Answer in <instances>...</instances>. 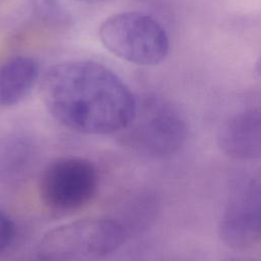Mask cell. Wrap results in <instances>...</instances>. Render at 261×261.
I'll return each instance as SVG.
<instances>
[{"mask_svg":"<svg viewBox=\"0 0 261 261\" xmlns=\"http://www.w3.org/2000/svg\"><path fill=\"white\" fill-rule=\"evenodd\" d=\"M99 37L115 56L139 65H156L168 54L164 28L152 16L140 12L116 13L103 21Z\"/></svg>","mask_w":261,"mask_h":261,"instance_id":"4","label":"cell"},{"mask_svg":"<svg viewBox=\"0 0 261 261\" xmlns=\"http://www.w3.org/2000/svg\"><path fill=\"white\" fill-rule=\"evenodd\" d=\"M187 136L188 126L179 112L165 100L153 96L137 101L132 119L120 130L123 146L154 159L176 154Z\"/></svg>","mask_w":261,"mask_h":261,"instance_id":"2","label":"cell"},{"mask_svg":"<svg viewBox=\"0 0 261 261\" xmlns=\"http://www.w3.org/2000/svg\"><path fill=\"white\" fill-rule=\"evenodd\" d=\"M98 171L86 158L71 156L54 160L40 181L43 203L54 211H73L87 205L98 189Z\"/></svg>","mask_w":261,"mask_h":261,"instance_id":"6","label":"cell"},{"mask_svg":"<svg viewBox=\"0 0 261 261\" xmlns=\"http://www.w3.org/2000/svg\"><path fill=\"white\" fill-rule=\"evenodd\" d=\"M39 77L38 62L28 56H16L0 66V106H13L24 99Z\"/></svg>","mask_w":261,"mask_h":261,"instance_id":"8","label":"cell"},{"mask_svg":"<svg viewBox=\"0 0 261 261\" xmlns=\"http://www.w3.org/2000/svg\"><path fill=\"white\" fill-rule=\"evenodd\" d=\"M13 224L11 220L0 211V253L11 243L13 238Z\"/></svg>","mask_w":261,"mask_h":261,"instance_id":"10","label":"cell"},{"mask_svg":"<svg viewBox=\"0 0 261 261\" xmlns=\"http://www.w3.org/2000/svg\"><path fill=\"white\" fill-rule=\"evenodd\" d=\"M219 236L226 246L238 251L261 240V168L245 169L233 178Z\"/></svg>","mask_w":261,"mask_h":261,"instance_id":"5","label":"cell"},{"mask_svg":"<svg viewBox=\"0 0 261 261\" xmlns=\"http://www.w3.org/2000/svg\"><path fill=\"white\" fill-rule=\"evenodd\" d=\"M84 1H103V0H84Z\"/></svg>","mask_w":261,"mask_h":261,"instance_id":"12","label":"cell"},{"mask_svg":"<svg viewBox=\"0 0 261 261\" xmlns=\"http://www.w3.org/2000/svg\"><path fill=\"white\" fill-rule=\"evenodd\" d=\"M41 95L47 110L61 124L91 135L120 132L137 106L133 93L115 72L89 60L52 66L41 81Z\"/></svg>","mask_w":261,"mask_h":261,"instance_id":"1","label":"cell"},{"mask_svg":"<svg viewBox=\"0 0 261 261\" xmlns=\"http://www.w3.org/2000/svg\"><path fill=\"white\" fill-rule=\"evenodd\" d=\"M125 232L117 221L88 217L56 226L41 239L37 255L42 260H92L115 252Z\"/></svg>","mask_w":261,"mask_h":261,"instance_id":"3","label":"cell"},{"mask_svg":"<svg viewBox=\"0 0 261 261\" xmlns=\"http://www.w3.org/2000/svg\"><path fill=\"white\" fill-rule=\"evenodd\" d=\"M217 144L224 154L236 159L261 158V104L224 122L218 130Z\"/></svg>","mask_w":261,"mask_h":261,"instance_id":"7","label":"cell"},{"mask_svg":"<svg viewBox=\"0 0 261 261\" xmlns=\"http://www.w3.org/2000/svg\"><path fill=\"white\" fill-rule=\"evenodd\" d=\"M256 71L261 76V57L259 58V60H258V62L256 64Z\"/></svg>","mask_w":261,"mask_h":261,"instance_id":"11","label":"cell"},{"mask_svg":"<svg viewBox=\"0 0 261 261\" xmlns=\"http://www.w3.org/2000/svg\"><path fill=\"white\" fill-rule=\"evenodd\" d=\"M31 144L20 137L0 139V179H8L21 172L32 159Z\"/></svg>","mask_w":261,"mask_h":261,"instance_id":"9","label":"cell"}]
</instances>
